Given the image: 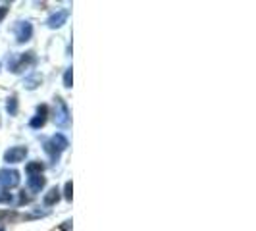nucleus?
I'll list each match as a JSON object with an SVG mask.
<instances>
[{
  "label": "nucleus",
  "mask_w": 256,
  "mask_h": 231,
  "mask_svg": "<svg viewBox=\"0 0 256 231\" xmlns=\"http://www.w3.org/2000/svg\"><path fill=\"white\" fill-rule=\"evenodd\" d=\"M70 146V142L66 139L62 133H56V135H52V139L46 144H44V150L50 154L54 160H58V156L64 152L66 148Z\"/></svg>",
  "instance_id": "nucleus-1"
},
{
  "label": "nucleus",
  "mask_w": 256,
  "mask_h": 231,
  "mask_svg": "<svg viewBox=\"0 0 256 231\" xmlns=\"http://www.w3.org/2000/svg\"><path fill=\"white\" fill-rule=\"evenodd\" d=\"M70 120H72V116H70V110H68L66 102L60 96H56L54 98V122H56V126L58 128H68Z\"/></svg>",
  "instance_id": "nucleus-2"
},
{
  "label": "nucleus",
  "mask_w": 256,
  "mask_h": 231,
  "mask_svg": "<svg viewBox=\"0 0 256 231\" xmlns=\"http://www.w3.org/2000/svg\"><path fill=\"white\" fill-rule=\"evenodd\" d=\"M0 185L4 189H12V187H18L20 185V172L16 170H10V168H4L0 170Z\"/></svg>",
  "instance_id": "nucleus-3"
},
{
  "label": "nucleus",
  "mask_w": 256,
  "mask_h": 231,
  "mask_svg": "<svg viewBox=\"0 0 256 231\" xmlns=\"http://www.w3.org/2000/svg\"><path fill=\"white\" fill-rule=\"evenodd\" d=\"M31 64H35V54L33 52H26L20 58H14L12 62H10V70H12L14 74H22Z\"/></svg>",
  "instance_id": "nucleus-4"
},
{
  "label": "nucleus",
  "mask_w": 256,
  "mask_h": 231,
  "mask_svg": "<svg viewBox=\"0 0 256 231\" xmlns=\"http://www.w3.org/2000/svg\"><path fill=\"white\" fill-rule=\"evenodd\" d=\"M27 146H12V148H8L6 152H4V160L8 162V164H18V162H24L27 156Z\"/></svg>",
  "instance_id": "nucleus-5"
},
{
  "label": "nucleus",
  "mask_w": 256,
  "mask_h": 231,
  "mask_svg": "<svg viewBox=\"0 0 256 231\" xmlns=\"http://www.w3.org/2000/svg\"><path fill=\"white\" fill-rule=\"evenodd\" d=\"M31 35H33V26L29 22H20L16 26V38H18V42H27L31 38Z\"/></svg>",
  "instance_id": "nucleus-6"
},
{
  "label": "nucleus",
  "mask_w": 256,
  "mask_h": 231,
  "mask_svg": "<svg viewBox=\"0 0 256 231\" xmlns=\"http://www.w3.org/2000/svg\"><path fill=\"white\" fill-rule=\"evenodd\" d=\"M46 116H48V108L42 104V106H38L37 108V114H35V118L29 122V126L33 129H38L44 126V122H46Z\"/></svg>",
  "instance_id": "nucleus-7"
},
{
  "label": "nucleus",
  "mask_w": 256,
  "mask_h": 231,
  "mask_svg": "<svg viewBox=\"0 0 256 231\" xmlns=\"http://www.w3.org/2000/svg\"><path fill=\"white\" fill-rule=\"evenodd\" d=\"M66 20H68V12L66 10H60V12H56V14H52L50 18H48V27L50 29H56V27H62L66 24Z\"/></svg>",
  "instance_id": "nucleus-8"
},
{
  "label": "nucleus",
  "mask_w": 256,
  "mask_h": 231,
  "mask_svg": "<svg viewBox=\"0 0 256 231\" xmlns=\"http://www.w3.org/2000/svg\"><path fill=\"white\" fill-rule=\"evenodd\" d=\"M27 185H29V189L31 191L38 192L44 185H46V180L42 178V176H29V180H27Z\"/></svg>",
  "instance_id": "nucleus-9"
},
{
  "label": "nucleus",
  "mask_w": 256,
  "mask_h": 231,
  "mask_svg": "<svg viewBox=\"0 0 256 231\" xmlns=\"http://www.w3.org/2000/svg\"><path fill=\"white\" fill-rule=\"evenodd\" d=\"M60 200V189H50V191L44 194V204L46 206H50V204H56Z\"/></svg>",
  "instance_id": "nucleus-10"
},
{
  "label": "nucleus",
  "mask_w": 256,
  "mask_h": 231,
  "mask_svg": "<svg viewBox=\"0 0 256 231\" xmlns=\"http://www.w3.org/2000/svg\"><path fill=\"white\" fill-rule=\"evenodd\" d=\"M26 170H27V174H29V176H40V174H42V170H44V164L35 160V162H31V164H27Z\"/></svg>",
  "instance_id": "nucleus-11"
},
{
  "label": "nucleus",
  "mask_w": 256,
  "mask_h": 231,
  "mask_svg": "<svg viewBox=\"0 0 256 231\" xmlns=\"http://www.w3.org/2000/svg\"><path fill=\"white\" fill-rule=\"evenodd\" d=\"M6 110H8V114L10 116L18 114V98H16V96H10V98H8V102H6Z\"/></svg>",
  "instance_id": "nucleus-12"
},
{
  "label": "nucleus",
  "mask_w": 256,
  "mask_h": 231,
  "mask_svg": "<svg viewBox=\"0 0 256 231\" xmlns=\"http://www.w3.org/2000/svg\"><path fill=\"white\" fill-rule=\"evenodd\" d=\"M72 83H74V72H72V68H68L64 74V87L66 89H70L72 87Z\"/></svg>",
  "instance_id": "nucleus-13"
},
{
  "label": "nucleus",
  "mask_w": 256,
  "mask_h": 231,
  "mask_svg": "<svg viewBox=\"0 0 256 231\" xmlns=\"http://www.w3.org/2000/svg\"><path fill=\"white\" fill-rule=\"evenodd\" d=\"M64 196L68 198V200H72V196H74V185H72V181H68L64 187Z\"/></svg>",
  "instance_id": "nucleus-14"
},
{
  "label": "nucleus",
  "mask_w": 256,
  "mask_h": 231,
  "mask_svg": "<svg viewBox=\"0 0 256 231\" xmlns=\"http://www.w3.org/2000/svg\"><path fill=\"white\" fill-rule=\"evenodd\" d=\"M10 200H12V194L0 187V202H10Z\"/></svg>",
  "instance_id": "nucleus-15"
},
{
  "label": "nucleus",
  "mask_w": 256,
  "mask_h": 231,
  "mask_svg": "<svg viewBox=\"0 0 256 231\" xmlns=\"http://www.w3.org/2000/svg\"><path fill=\"white\" fill-rule=\"evenodd\" d=\"M37 83H40V77H31V79H27V87H29V89H35Z\"/></svg>",
  "instance_id": "nucleus-16"
},
{
  "label": "nucleus",
  "mask_w": 256,
  "mask_h": 231,
  "mask_svg": "<svg viewBox=\"0 0 256 231\" xmlns=\"http://www.w3.org/2000/svg\"><path fill=\"white\" fill-rule=\"evenodd\" d=\"M6 12H8V6H0V22L4 20V16H6Z\"/></svg>",
  "instance_id": "nucleus-17"
},
{
  "label": "nucleus",
  "mask_w": 256,
  "mask_h": 231,
  "mask_svg": "<svg viewBox=\"0 0 256 231\" xmlns=\"http://www.w3.org/2000/svg\"><path fill=\"white\" fill-rule=\"evenodd\" d=\"M12 214L10 212H0V220H4V218H10Z\"/></svg>",
  "instance_id": "nucleus-18"
},
{
  "label": "nucleus",
  "mask_w": 256,
  "mask_h": 231,
  "mask_svg": "<svg viewBox=\"0 0 256 231\" xmlns=\"http://www.w3.org/2000/svg\"><path fill=\"white\" fill-rule=\"evenodd\" d=\"M0 231H4V228H0Z\"/></svg>",
  "instance_id": "nucleus-19"
}]
</instances>
